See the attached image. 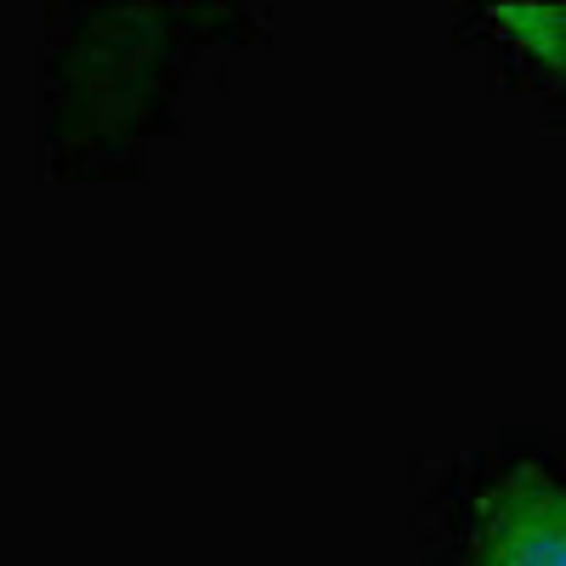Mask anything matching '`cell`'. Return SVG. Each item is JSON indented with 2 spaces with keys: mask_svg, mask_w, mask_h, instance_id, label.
I'll return each mask as SVG.
<instances>
[{
  "mask_svg": "<svg viewBox=\"0 0 566 566\" xmlns=\"http://www.w3.org/2000/svg\"><path fill=\"white\" fill-rule=\"evenodd\" d=\"M464 566H566V482L515 470L482 504Z\"/></svg>",
  "mask_w": 566,
  "mask_h": 566,
  "instance_id": "1",
  "label": "cell"
},
{
  "mask_svg": "<svg viewBox=\"0 0 566 566\" xmlns=\"http://www.w3.org/2000/svg\"><path fill=\"white\" fill-rule=\"evenodd\" d=\"M493 23L510 34V45H522V52L566 80V7H493Z\"/></svg>",
  "mask_w": 566,
  "mask_h": 566,
  "instance_id": "2",
  "label": "cell"
}]
</instances>
